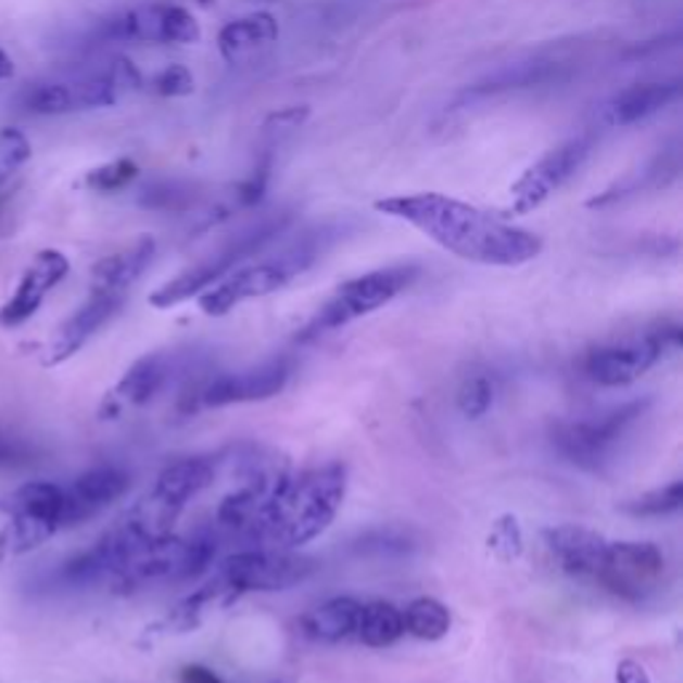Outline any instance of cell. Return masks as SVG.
I'll list each match as a JSON object with an SVG mask.
<instances>
[{
  "mask_svg": "<svg viewBox=\"0 0 683 683\" xmlns=\"http://www.w3.org/2000/svg\"><path fill=\"white\" fill-rule=\"evenodd\" d=\"M374 208L417 227L448 254L476 265L518 267L542 254L540 236L441 192L382 198Z\"/></svg>",
  "mask_w": 683,
  "mask_h": 683,
  "instance_id": "cell-1",
  "label": "cell"
},
{
  "mask_svg": "<svg viewBox=\"0 0 683 683\" xmlns=\"http://www.w3.org/2000/svg\"><path fill=\"white\" fill-rule=\"evenodd\" d=\"M344 492L347 467L342 463H326L300 476L291 472L267 507L260 547L300 551L307 542L318 540L342 510Z\"/></svg>",
  "mask_w": 683,
  "mask_h": 683,
  "instance_id": "cell-2",
  "label": "cell"
},
{
  "mask_svg": "<svg viewBox=\"0 0 683 683\" xmlns=\"http://www.w3.org/2000/svg\"><path fill=\"white\" fill-rule=\"evenodd\" d=\"M334 241V230L324 227V230L302 232L296 241L286 243L276 256L256 262V265L238 267L230 276H225L212 289H206L198 300L201 311L206 315H227L236 311L241 302L260 300V296L276 294V291L289 286L291 280L307 273L315 262L324 256V251Z\"/></svg>",
  "mask_w": 683,
  "mask_h": 683,
  "instance_id": "cell-3",
  "label": "cell"
},
{
  "mask_svg": "<svg viewBox=\"0 0 683 683\" xmlns=\"http://www.w3.org/2000/svg\"><path fill=\"white\" fill-rule=\"evenodd\" d=\"M291 214L289 212H276L267 214L254 225L243 227L238 236H232L225 246H219L214 254L203 256L201 262H195L192 267H187L185 273L174 276L172 280H166L163 286L150 294V305L155 311H168V307H177L182 302L192 300V296L203 294L206 289H212L214 283H219L222 278L230 276L232 270H238V265L249 260V256L260 254L262 249L270 246L273 241L291 225Z\"/></svg>",
  "mask_w": 683,
  "mask_h": 683,
  "instance_id": "cell-4",
  "label": "cell"
},
{
  "mask_svg": "<svg viewBox=\"0 0 683 683\" xmlns=\"http://www.w3.org/2000/svg\"><path fill=\"white\" fill-rule=\"evenodd\" d=\"M419 278V265H393L379 267V270L364 273V276L342 283L318 313L313 315L311 324L300 331V340H318L320 334L344 329L353 320L371 315L379 307L390 305L399 294H404L408 286Z\"/></svg>",
  "mask_w": 683,
  "mask_h": 683,
  "instance_id": "cell-5",
  "label": "cell"
},
{
  "mask_svg": "<svg viewBox=\"0 0 683 683\" xmlns=\"http://www.w3.org/2000/svg\"><path fill=\"white\" fill-rule=\"evenodd\" d=\"M649 401H633L593 419H560L553 425V446L560 457L587 472H604L615 463L622 438L644 417Z\"/></svg>",
  "mask_w": 683,
  "mask_h": 683,
  "instance_id": "cell-6",
  "label": "cell"
},
{
  "mask_svg": "<svg viewBox=\"0 0 683 683\" xmlns=\"http://www.w3.org/2000/svg\"><path fill=\"white\" fill-rule=\"evenodd\" d=\"M9 516L0 531V558L25 556L62 529V486L51 481H30L0 499Z\"/></svg>",
  "mask_w": 683,
  "mask_h": 683,
  "instance_id": "cell-7",
  "label": "cell"
},
{
  "mask_svg": "<svg viewBox=\"0 0 683 683\" xmlns=\"http://www.w3.org/2000/svg\"><path fill=\"white\" fill-rule=\"evenodd\" d=\"M679 347V326H659V329H649L644 334L598 344V347H593L585 355L582 369H585V377L593 379L600 388H622V384H630L644 377L665 355L675 353Z\"/></svg>",
  "mask_w": 683,
  "mask_h": 683,
  "instance_id": "cell-8",
  "label": "cell"
},
{
  "mask_svg": "<svg viewBox=\"0 0 683 683\" xmlns=\"http://www.w3.org/2000/svg\"><path fill=\"white\" fill-rule=\"evenodd\" d=\"M318 560L296 551L246 547L219 564L217 577L241 598L246 593H278L302 585L318 571Z\"/></svg>",
  "mask_w": 683,
  "mask_h": 683,
  "instance_id": "cell-9",
  "label": "cell"
},
{
  "mask_svg": "<svg viewBox=\"0 0 683 683\" xmlns=\"http://www.w3.org/2000/svg\"><path fill=\"white\" fill-rule=\"evenodd\" d=\"M665 571L668 560L654 542H609L593 582L628 604H641L662 587Z\"/></svg>",
  "mask_w": 683,
  "mask_h": 683,
  "instance_id": "cell-10",
  "label": "cell"
},
{
  "mask_svg": "<svg viewBox=\"0 0 683 683\" xmlns=\"http://www.w3.org/2000/svg\"><path fill=\"white\" fill-rule=\"evenodd\" d=\"M291 379V361L273 358L246 371L217 374L212 379L198 382L190 393L182 395L185 412L198 408H222L232 404H256V401H270L283 393Z\"/></svg>",
  "mask_w": 683,
  "mask_h": 683,
  "instance_id": "cell-11",
  "label": "cell"
},
{
  "mask_svg": "<svg viewBox=\"0 0 683 683\" xmlns=\"http://www.w3.org/2000/svg\"><path fill=\"white\" fill-rule=\"evenodd\" d=\"M593 153V137H574L547 150L510 185V214H531L580 172Z\"/></svg>",
  "mask_w": 683,
  "mask_h": 683,
  "instance_id": "cell-12",
  "label": "cell"
},
{
  "mask_svg": "<svg viewBox=\"0 0 683 683\" xmlns=\"http://www.w3.org/2000/svg\"><path fill=\"white\" fill-rule=\"evenodd\" d=\"M110 35L144 43H198L201 25L182 5L150 3L128 11L110 25Z\"/></svg>",
  "mask_w": 683,
  "mask_h": 683,
  "instance_id": "cell-13",
  "label": "cell"
},
{
  "mask_svg": "<svg viewBox=\"0 0 683 683\" xmlns=\"http://www.w3.org/2000/svg\"><path fill=\"white\" fill-rule=\"evenodd\" d=\"M131 486L128 472L115 465H99L75 478L67 489H62V529L80 527L99 513L118 502Z\"/></svg>",
  "mask_w": 683,
  "mask_h": 683,
  "instance_id": "cell-14",
  "label": "cell"
},
{
  "mask_svg": "<svg viewBox=\"0 0 683 683\" xmlns=\"http://www.w3.org/2000/svg\"><path fill=\"white\" fill-rule=\"evenodd\" d=\"M69 273V260L56 249L40 251L38 256L30 262V267L22 276L20 286H16L14 296L0 307V326L3 329H14L22 326L25 320H30L35 313L43 305L46 294H49L54 286H60Z\"/></svg>",
  "mask_w": 683,
  "mask_h": 683,
  "instance_id": "cell-15",
  "label": "cell"
},
{
  "mask_svg": "<svg viewBox=\"0 0 683 683\" xmlns=\"http://www.w3.org/2000/svg\"><path fill=\"white\" fill-rule=\"evenodd\" d=\"M124 300L126 294L91 289L89 300L64 320L60 331H56V337L51 340L49 355H46V366H60L64 361L73 358L75 353H80V347H84L102 326H107L110 320L121 313Z\"/></svg>",
  "mask_w": 683,
  "mask_h": 683,
  "instance_id": "cell-16",
  "label": "cell"
},
{
  "mask_svg": "<svg viewBox=\"0 0 683 683\" xmlns=\"http://www.w3.org/2000/svg\"><path fill=\"white\" fill-rule=\"evenodd\" d=\"M174 361L166 353H148L128 366L121 382L104 395L102 419L118 417L126 408L148 406L172 379Z\"/></svg>",
  "mask_w": 683,
  "mask_h": 683,
  "instance_id": "cell-17",
  "label": "cell"
},
{
  "mask_svg": "<svg viewBox=\"0 0 683 683\" xmlns=\"http://www.w3.org/2000/svg\"><path fill=\"white\" fill-rule=\"evenodd\" d=\"M545 545L564 574L574 577V580L593 582L595 574H598V566L604 560L609 540L593 529L577 527V523H564V527H553L545 531Z\"/></svg>",
  "mask_w": 683,
  "mask_h": 683,
  "instance_id": "cell-18",
  "label": "cell"
},
{
  "mask_svg": "<svg viewBox=\"0 0 683 683\" xmlns=\"http://www.w3.org/2000/svg\"><path fill=\"white\" fill-rule=\"evenodd\" d=\"M681 99V80H654V84H635L609 99L600 107L598 121L609 128H624L649 121Z\"/></svg>",
  "mask_w": 683,
  "mask_h": 683,
  "instance_id": "cell-19",
  "label": "cell"
},
{
  "mask_svg": "<svg viewBox=\"0 0 683 683\" xmlns=\"http://www.w3.org/2000/svg\"><path fill=\"white\" fill-rule=\"evenodd\" d=\"M214 483H217V457H187L168 465L155 478V486L150 492L172 505L174 510L185 513L187 505L208 492Z\"/></svg>",
  "mask_w": 683,
  "mask_h": 683,
  "instance_id": "cell-20",
  "label": "cell"
},
{
  "mask_svg": "<svg viewBox=\"0 0 683 683\" xmlns=\"http://www.w3.org/2000/svg\"><path fill=\"white\" fill-rule=\"evenodd\" d=\"M155 260V238L142 236L126 246L124 251H115V254L104 256L93 265L91 270V289L97 291H113V294H126L139 278L144 276V270L150 267V262Z\"/></svg>",
  "mask_w": 683,
  "mask_h": 683,
  "instance_id": "cell-21",
  "label": "cell"
},
{
  "mask_svg": "<svg viewBox=\"0 0 683 683\" xmlns=\"http://www.w3.org/2000/svg\"><path fill=\"white\" fill-rule=\"evenodd\" d=\"M361 606L364 604L347 598V595L326 600V604L315 606L302 617V635L315 641V644H340V641L353 638L355 630H358Z\"/></svg>",
  "mask_w": 683,
  "mask_h": 683,
  "instance_id": "cell-22",
  "label": "cell"
},
{
  "mask_svg": "<svg viewBox=\"0 0 683 683\" xmlns=\"http://www.w3.org/2000/svg\"><path fill=\"white\" fill-rule=\"evenodd\" d=\"M280 27L273 14H249L243 20L227 22L217 35L219 54L225 62H238L251 51L276 43Z\"/></svg>",
  "mask_w": 683,
  "mask_h": 683,
  "instance_id": "cell-23",
  "label": "cell"
},
{
  "mask_svg": "<svg viewBox=\"0 0 683 683\" xmlns=\"http://www.w3.org/2000/svg\"><path fill=\"white\" fill-rule=\"evenodd\" d=\"M232 600H238V595L214 574V580H208L206 585L198 587L195 593L187 595V598L179 600V604L168 611L166 620L161 622L163 633H190V630L201 628V622L206 620L208 611L225 609Z\"/></svg>",
  "mask_w": 683,
  "mask_h": 683,
  "instance_id": "cell-24",
  "label": "cell"
},
{
  "mask_svg": "<svg viewBox=\"0 0 683 683\" xmlns=\"http://www.w3.org/2000/svg\"><path fill=\"white\" fill-rule=\"evenodd\" d=\"M404 633V611L399 606L388 604V600H371V604L361 606V620L355 635L366 646L384 649V646H393Z\"/></svg>",
  "mask_w": 683,
  "mask_h": 683,
  "instance_id": "cell-25",
  "label": "cell"
},
{
  "mask_svg": "<svg viewBox=\"0 0 683 683\" xmlns=\"http://www.w3.org/2000/svg\"><path fill=\"white\" fill-rule=\"evenodd\" d=\"M404 628L419 641H441L452 630V611L438 598L422 595L404 609Z\"/></svg>",
  "mask_w": 683,
  "mask_h": 683,
  "instance_id": "cell-26",
  "label": "cell"
},
{
  "mask_svg": "<svg viewBox=\"0 0 683 683\" xmlns=\"http://www.w3.org/2000/svg\"><path fill=\"white\" fill-rule=\"evenodd\" d=\"M560 64L553 62H534V64H513V67L499 69L497 75L486 80V84H478L472 93H497V91H510V89H529V86L547 84L553 78V73H558Z\"/></svg>",
  "mask_w": 683,
  "mask_h": 683,
  "instance_id": "cell-27",
  "label": "cell"
},
{
  "mask_svg": "<svg viewBox=\"0 0 683 683\" xmlns=\"http://www.w3.org/2000/svg\"><path fill=\"white\" fill-rule=\"evenodd\" d=\"M683 505V481H673L662 489L641 494V497L622 502V510L635 518H662L681 510Z\"/></svg>",
  "mask_w": 683,
  "mask_h": 683,
  "instance_id": "cell-28",
  "label": "cell"
},
{
  "mask_svg": "<svg viewBox=\"0 0 683 683\" xmlns=\"http://www.w3.org/2000/svg\"><path fill=\"white\" fill-rule=\"evenodd\" d=\"M486 547L499 564H513L523 553V529L513 513H505L492 523L486 534Z\"/></svg>",
  "mask_w": 683,
  "mask_h": 683,
  "instance_id": "cell-29",
  "label": "cell"
},
{
  "mask_svg": "<svg viewBox=\"0 0 683 683\" xmlns=\"http://www.w3.org/2000/svg\"><path fill=\"white\" fill-rule=\"evenodd\" d=\"M494 406V379L489 374H470L457 390V408L467 419L486 417Z\"/></svg>",
  "mask_w": 683,
  "mask_h": 683,
  "instance_id": "cell-30",
  "label": "cell"
},
{
  "mask_svg": "<svg viewBox=\"0 0 683 683\" xmlns=\"http://www.w3.org/2000/svg\"><path fill=\"white\" fill-rule=\"evenodd\" d=\"M198 192L192 185L185 182H155L144 187L139 203L148 208H157V212H187L190 206H195Z\"/></svg>",
  "mask_w": 683,
  "mask_h": 683,
  "instance_id": "cell-31",
  "label": "cell"
},
{
  "mask_svg": "<svg viewBox=\"0 0 683 683\" xmlns=\"http://www.w3.org/2000/svg\"><path fill=\"white\" fill-rule=\"evenodd\" d=\"M414 547L412 534L404 529H371L366 534H361L358 540L353 542V551L361 553V556H401V553H408Z\"/></svg>",
  "mask_w": 683,
  "mask_h": 683,
  "instance_id": "cell-32",
  "label": "cell"
},
{
  "mask_svg": "<svg viewBox=\"0 0 683 683\" xmlns=\"http://www.w3.org/2000/svg\"><path fill=\"white\" fill-rule=\"evenodd\" d=\"M27 110L38 115H64L78 110L75 104V91L73 86L64 84H43L35 86V89L27 93Z\"/></svg>",
  "mask_w": 683,
  "mask_h": 683,
  "instance_id": "cell-33",
  "label": "cell"
},
{
  "mask_svg": "<svg viewBox=\"0 0 683 683\" xmlns=\"http://www.w3.org/2000/svg\"><path fill=\"white\" fill-rule=\"evenodd\" d=\"M139 177V166L131 157H118L86 174V187L97 192H118Z\"/></svg>",
  "mask_w": 683,
  "mask_h": 683,
  "instance_id": "cell-34",
  "label": "cell"
},
{
  "mask_svg": "<svg viewBox=\"0 0 683 683\" xmlns=\"http://www.w3.org/2000/svg\"><path fill=\"white\" fill-rule=\"evenodd\" d=\"M30 139L20 128H0V182L30 161Z\"/></svg>",
  "mask_w": 683,
  "mask_h": 683,
  "instance_id": "cell-35",
  "label": "cell"
},
{
  "mask_svg": "<svg viewBox=\"0 0 683 683\" xmlns=\"http://www.w3.org/2000/svg\"><path fill=\"white\" fill-rule=\"evenodd\" d=\"M75 104L78 110H93V107H113L118 102V91L110 84L107 75H97V78L80 80L73 86Z\"/></svg>",
  "mask_w": 683,
  "mask_h": 683,
  "instance_id": "cell-36",
  "label": "cell"
},
{
  "mask_svg": "<svg viewBox=\"0 0 683 683\" xmlns=\"http://www.w3.org/2000/svg\"><path fill=\"white\" fill-rule=\"evenodd\" d=\"M153 91L157 97L166 99L190 97L195 91V78H192V73L185 64H168L166 69H161L153 78Z\"/></svg>",
  "mask_w": 683,
  "mask_h": 683,
  "instance_id": "cell-37",
  "label": "cell"
},
{
  "mask_svg": "<svg viewBox=\"0 0 683 683\" xmlns=\"http://www.w3.org/2000/svg\"><path fill=\"white\" fill-rule=\"evenodd\" d=\"M267 179H270V155H267L265 161H262L260 166H256L254 172L249 174L246 182H241V185L236 187L238 206H243V208L256 206V203L262 201V195H265Z\"/></svg>",
  "mask_w": 683,
  "mask_h": 683,
  "instance_id": "cell-38",
  "label": "cell"
},
{
  "mask_svg": "<svg viewBox=\"0 0 683 683\" xmlns=\"http://www.w3.org/2000/svg\"><path fill=\"white\" fill-rule=\"evenodd\" d=\"M107 78L118 93L142 89V73H139L137 64H134L131 60H126V56H115L107 69Z\"/></svg>",
  "mask_w": 683,
  "mask_h": 683,
  "instance_id": "cell-39",
  "label": "cell"
},
{
  "mask_svg": "<svg viewBox=\"0 0 683 683\" xmlns=\"http://www.w3.org/2000/svg\"><path fill=\"white\" fill-rule=\"evenodd\" d=\"M307 118H311V107H283L267 115L265 128L267 131H291V128L305 126Z\"/></svg>",
  "mask_w": 683,
  "mask_h": 683,
  "instance_id": "cell-40",
  "label": "cell"
},
{
  "mask_svg": "<svg viewBox=\"0 0 683 683\" xmlns=\"http://www.w3.org/2000/svg\"><path fill=\"white\" fill-rule=\"evenodd\" d=\"M617 683H652L646 675L644 665H638L635 659H622L617 665Z\"/></svg>",
  "mask_w": 683,
  "mask_h": 683,
  "instance_id": "cell-41",
  "label": "cell"
},
{
  "mask_svg": "<svg viewBox=\"0 0 683 683\" xmlns=\"http://www.w3.org/2000/svg\"><path fill=\"white\" fill-rule=\"evenodd\" d=\"M179 683H225L214 670L203 668V665H187L179 673Z\"/></svg>",
  "mask_w": 683,
  "mask_h": 683,
  "instance_id": "cell-42",
  "label": "cell"
},
{
  "mask_svg": "<svg viewBox=\"0 0 683 683\" xmlns=\"http://www.w3.org/2000/svg\"><path fill=\"white\" fill-rule=\"evenodd\" d=\"M11 75H14V62H11V56L0 49V80H9Z\"/></svg>",
  "mask_w": 683,
  "mask_h": 683,
  "instance_id": "cell-43",
  "label": "cell"
},
{
  "mask_svg": "<svg viewBox=\"0 0 683 683\" xmlns=\"http://www.w3.org/2000/svg\"><path fill=\"white\" fill-rule=\"evenodd\" d=\"M16 446H11V443H3L0 441V465H9V463H14L16 459Z\"/></svg>",
  "mask_w": 683,
  "mask_h": 683,
  "instance_id": "cell-44",
  "label": "cell"
},
{
  "mask_svg": "<svg viewBox=\"0 0 683 683\" xmlns=\"http://www.w3.org/2000/svg\"><path fill=\"white\" fill-rule=\"evenodd\" d=\"M198 3H203V5H208V3H212V0H198Z\"/></svg>",
  "mask_w": 683,
  "mask_h": 683,
  "instance_id": "cell-45",
  "label": "cell"
},
{
  "mask_svg": "<svg viewBox=\"0 0 683 683\" xmlns=\"http://www.w3.org/2000/svg\"><path fill=\"white\" fill-rule=\"evenodd\" d=\"M265 3H273V0H265Z\"/></svg>",
  "mask_w": 683,
  "mask_h": 683,
  "instance_id": "cell-46",
  "label": "cell"
}]
</instances>
